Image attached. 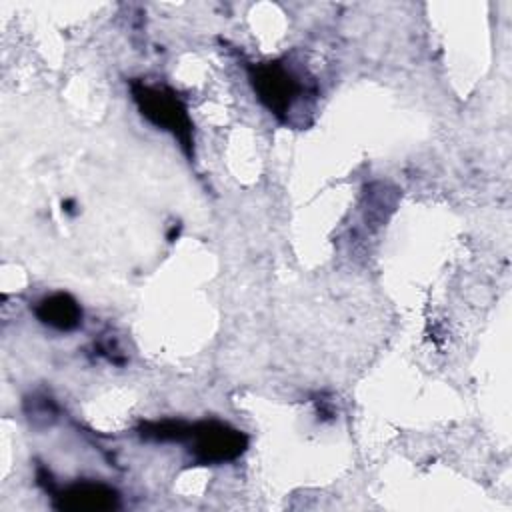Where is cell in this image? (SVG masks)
Listing matches in <instances>:
<instances>
[{
	"label": "cell",
	"mask_w": 512,
	"mask_h": 512,
	"mask_svg": "<svg viewBox=\"0 0 512 512\" xmlns=\"http://www.w3.org/2000/svg\"><path fill=\"white\" fill-rule=\"evenodd\" d=\"M186 438L192 440V454L202 464L230 462L248 446L244 432L214 420L190 426Z\"/></svg>",
	"instance_id": "obj_2"
},
{
	"label": "cell",
	"mask_w": 512,
	"mask_h": 512,
	"mask_svg": "<svg viewBox=\"0 0 512 512\" xmlns=\"http://www.w3.org/2000/svg\"><path fill=\"white\" fill-rule=\"evenodd\" d=\"M250 82L258 100L278 118H286L302 94L300 80L278 62L254 66L250 70Z\"/></svg>",
	"instance_id": "obj_3"
},
{
	"label": "cell",
	"mask_w": 512,
	"mask_h": 512,
	"mask_svg": "<svg viewBox=\"0 0 512 512\" xmlns=\"http://www.w3.org/2000/svg\"><path fill=\"white\" fill-rule=\"evenodd\" d=\"M132 96L140 114L154 126L170 132L190 154L192 150V122L184 102L168 88L148 86L142 82L132 84Z\"/></svg>",
	"instance_id": "obj_1"
},
{
	"label": "cell",
	"mask_w": 512,
	"mask_h": 512,
	"mask_svg": "<svg viewBox=\"0 0 512 512\" xmlns=\"http://www.w3.org/2000/svg\"><path fill=\"white\" fill-rule=\"evenodd\" d=\"M34 312L42 324H46L54 330H62V332L74 330L82 322V310H80L78 302L70 294H64V292H56V294L42 298L36 304Z\"/></svg>",
	"instance_id": "obj_5"
},
{
	"label": "cell",
	"mask_w": 512,
	"mask_h": 512,
	"mask_svg": "<svg viewBox=\"0 0 512 512\" xmlns=\"http://www.w3.org/2000/svg\"><path fill=\"white\" fill-rule=\"evenodd\" d=\"M54 504L58 510L70 512H108L120 506V496L102 482H78L58 492Z\"/></svg>",
	"instance_id": "obj_4"
}]
</instances>
